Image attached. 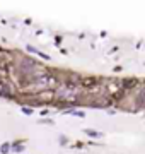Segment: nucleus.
I'll return each mask as SVG.
<instances>
[{
  "instance_id": "obj_1",
  "label": "nucleus",
  "mask_w": 145,
  "mask_h": 154,
  "mask_svg": "<svg viewBox=\"0 0 145 154\" xmlns=\"http://www.w3.org/2000/svg\"><path fill=\"white\" fill-rule=\"evenodd\" d=\"M135 105L145 106V88L137 89V93H135Z\"/></svg>"
},
{
  "instance_id": "obj_2",
  "label": "nucleus",
  "mask_w": 145,
  "mask_h": 154,
  "mask_svg": "<svg viewBox=\"0 0 145 154\" xmlns=\"http://www.w3.org/2000/svg\"><path fill=\"white\" fill-rule=\"evenodd\" d=\"M84 132L87 134L89 137H101V135H102V134H101V132H96V130H92V128H85Z\"/></svg>"
},
{
  "instance_id": "obj_3",
  "label": "nucleus",
  "mask_w": 145,
  "mask_h": 154,
  "mask_svg": "<svg viewBox=\"0 0 145 154\" xmlns=\"http://www.w3.org/2000/svg\"><path fill=\"white\" fill-rule=\"evenodd\" d=\"M12 151H16V152H21V151H24V146H21V142H17L12 146Z\"/></svg>"
},
{
  "instance_id": "obj_4",
  "label": "nucleus",
  "mask_w": 145,
  "mask_h": 154,
  "mask_svg": "<svg viewBox=\"0 0 145 154\" xmlns=\"http://www.w3.org/2000/svg\"><path fill=\"white\" fill-rule=\"evenodd\" d=\"M9 149H10V144H4V146H2V149H0V152L7 154V152H9Z\"/></svg>"
},
{
  "instance_id": "obj_5",
  "label": "nucleus",
  "mask_w": 145,
  "mask_h": 154,
  "mask_svg": "<svg viewBox=\"0 0 145 154\" xmlns=\"http://www.w3.org/2000/svg\"><path fill=\"white\" fill-rule=\"evenodd\" d=\"M22 111L26 115H31V113H33V108H22Z\"/></svg>"
}]
</instances>
